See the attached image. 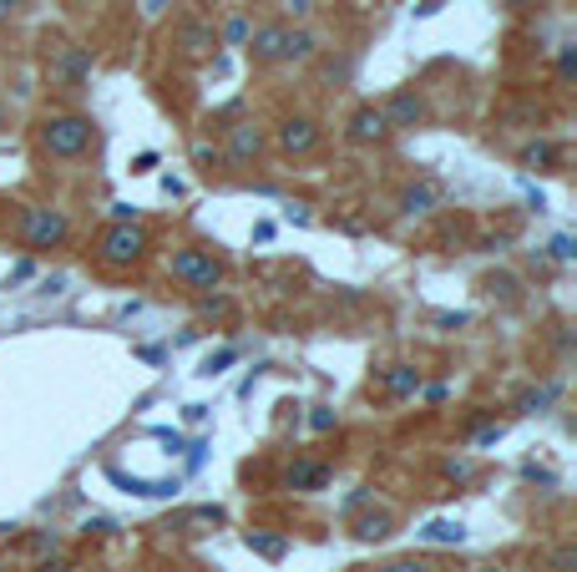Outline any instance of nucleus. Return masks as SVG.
I'll return each mask as SVG.
<instances>
[{"instance_id":"6e6552de","label":"nucleus","mask_w":577,"mask_h":572,"mask_svg":"<svg viewBox=\"0 0 577 572\" xmlns=\"http://www.w3.org/2000/svg\"><path fill=\"white\" fill-rule=\"evenodd\" d=\"M284 36H289V26H284V21L254 26V31H249V41H243V51H249V61H254V66H274V61H284Z\"/></svg>"},{"instance_id":"7ed1b4c3","label":"nucleus","mask_w":577,"mask_h":572,"mask_svg":"<svg viewBox=\"0 0 577 572\" xmlns=\"http://www.w3.org/2000/svg\"><path fill=\"white\" fill-rule=\"evenodd\" d=\"M168 274L183 284V289H198V294H213L223 284V264L208 254V249H178L168 259Z\"/></svg>"},{"instance_id":"423d86ee","label":"nucleus","mask_w":577,"mask_h":572,"mask_svg":"<svg viewBox=\"0 0 577 572\" xmlns=\"http://www.w3.org/2000/svg\"><path fill=\"white\" fill-rule=\"evenodd\" d=\"M259 157H264V127H254V122H238V127H228L223 162H233V168H254Z\"/></svg>"},{"instance_id":"f03ea898","label":"nucleus","mask_w":577,"mask_h":572,"mask_svg":"<svg viewBox=\"0 0 577 572\" xmlns=\"http://www.w3.org/2000/svg\"><path fill=\"white\" fill-rule=\"evenodd\" d=\"M147 228L142 223H127V218H117L102 238H97V264L102 269H132L142 254H147Z\"/></svg>"},{"instance_id":"2f4dec72","label":"nucleus","mask_w":577,"mask_h":572,"mask_svg":"<svg viewBox=\"0 0 577 572\" xmlns=\"http://www.w3.org/2000/svg\"><path fill=\"white\" fill-rule=\"evenodd\" d=\"M446 476H456V481H466V476H471V466H466V461H446Z\"/></svg>"},{"instance_id":"b1692460","label":"nucleus","mask_w":577,"mask_h":572,"mask_svg":"<svg viewBox=\"0 0 577 572\" xmlns=\"http://www.w3.org/2000/svg\"><path fill=\"white\" fill-rule=\"evenodd\" d=\"M309 426H314V431H335V411H324V405H319V411L309 416Z\"/></svg>"},{"instance_id":"f257e3e1","label":"nucleus","mask_w":577,"mask_h":572,"mask_svg":"<svg viewBox=\"0 0 577 572\" xmlns=\"http://www.w3.org/2000/svg\"><path fill=\"white\" fill-rule=\"evenodd\" d=\"M92 137H97V127H92V117H81V112H51V117H41V147H46V157L71 162V157H81V152L92 147Z\"/></svg>"},{"instance_id":"4be33fe9","label":"nucleus","mask_w":577,"mask_h":572,"mask_svg":"<svg viewBox=\"0 0 577 572\" xmlns=\"http://www.w3.org/2000/svg\"><path fill=\"white\" fill-rule=\"evenodd\" d=\"M193 162H198L203 173H213L218 162H223V152H218V147H208V142H198V147H193Z\"/></svg>"},{"instance_id":"39448f33","label":"nucleus","mask_w":577,"mask_h":572,"mask_svg":"<svg viewBox=\"0 0 577 572\" xmlns=\"http://www.w3.org/2000/svg\"><path fill=\"white\" fill-rule=\"evenodd\" d=\"M46 71H51V81L56 87H66V92H76L81 81L92 76V56L81 51V46H71V41H61L51 56H46Z\"/></svg>"},{"instance_id":"1a4fd4ad","label":"nucleus","mask_w":577,"mask_h":572,"mask_svg":"<svg viewBox=\"0 0 577 572\" xmlns=\"http://www.w3.org/2000/svg\"><path fill=\"white\" fill-rule=\"evenodd\" d=\"M385 122H390V132H416V127H426V97H416V92H395L385 107Z\"/></svg>"},{"instance_id":"393cba45","label":"nucleus","mask_w":577,"mask_h":572,"mask_svg":"<svg viewBox=\"0 0 577 572\" xmlns=\"http://www.w3.org/2000/svg\"><path fill=\"white\" fill-rule=\"evenodd\" d=\"M572 61H577V56H572V41H567L562 56H557V76H562V81H572Z\"/></svg>"},{"instance_id":"bb28decb","label":"nucleus","mask_w":577,"mask_h":572,"mask_svg":"<svg viewBox=\"0 0 577 572\" xmlns=\"http://www.w3.org/2000/svg\"><path fill=\"white\" fill-rule=\"evenodd\" d=\"M380 572H436V567H426V562H390V567H380Z\"/></svg>"},{"instance_id":"7c9ffc66","label":"nucleus","mask_w":577,"mask_h":572,"mask_svg":"<svg viewBox=\"0 0 577 572\" xmlns=\"http://www.w3.org/2000/svg\"><path fill=\"white\" fill-rule=\"evenodd\" d=\"M21 6H26V0H0V26H6V21H11Z\"/></svg>"},{"instance_id":"412c9836","label":"nucleus","mask_w":577,"mask_h":572,"mask_svg":"<svg viewBox=\"0 0 577 572\" xmlns=\"http://www.w3.org/2000/svg\"><path fill=\"white\" fill-rule=\"evenodd\" d=\"M249 547H254V552H264V557H284V547H289V542H284V537H264V532H249Z\"/></svg>"},{"instance_id":"aec40b11","label":"nucleus","mask_w":577,"mask_h":572,"mask_svg":"<svg viewBox=\"0 0 577 572\" xmlns=\"http://www.w3.org/2000/svg\"><path fill=\"white\" fill-rule=\"evenodd\" d=\"M249 31H254L249 16H228L223 31H218V41H223V46H243V41H249Z\"/></svg>"},{"instance_id":"4468645a","label":"nucleus","mask_w":577,"mask_h":572,"mask_svg":"<svg viewBox=\"0 0 577 572\" xmlns=\"http://www.w3.org/2000/svg\"><path fill=\"white\" fill-rule=\"evenodd\" d=\"M178 41H183V51L198 61V56H213V46H218V31H213V26H203V21H188Z\"/></svg>"},{"instance_id":"a878e982","label":"nucleus","mask_w":577,"mask_h":572,"mask_svg":"<svg viewBox=\"0 0 577 572\" xmlns=\"http://www.w3.org/2000/svg\"><path fill=\"white\" fill-rule=\"evenodd\" d=\"M284 11H289L294 21H304V16L314 11V0H284Z\"/></svg>"},{"instance_id":"a211bd4d","label":"nucleus","mask_w":577,"mask_h":572,"mask_svg":"<svg viewBox=\"0 0 577 572\" xmlns=\"http://www.w3.org/2000/svg\"><path fill=\"white\" fill-rule=\"evenodd\" d=\"M522 162H527V168H552V162H557V142H532V147H522Z\"/></svg>"},{"instance_id":"f3484780","label":"nucleus","mask_w":577,"mask_h":572,"mask_svg":"<svg viewBox=\"0 0 577 572\" xmlns=\"http://www.w3.org/2000/svg\"><path fill=\"white\" fill-rule=\"evenodd\" d=\"M552 400H557V385H537V390H527V395L517 400V411H522V416H542Z\"/></svg>"},{"instance_id":"473e14b6","label":"nucleus","mask_w":577,"mask_h":572,"mask_svg":"<svg viewBox=\"0 0 577 572\" xmlns=\"http://www.w3.org/2000/svg\"><path fill=\"white\" fill-rule=\"evenodd\" d=\"M532 6V0H507V11H527Z\"/></svg>"},{"instance_id":"2eb2a0df","label":"nucleus","mask_w":577,"mask_h":572,"mask_svg":"<svg viewBox=\"0 0 577 572\" xmlns=\"http://www.w3.org/2000/svg\"><path fill=\"white\" fill-rule=\"evenodd\" d=\"M385 390H390L395 400H410V395L421 390V370H416V365H395V370L385 375Z\"/></svg>"},{"instance_id":"c756f323","label":"nucleus","mask_w":577,"mask_h":572,"mask_svg":"<svg viewBox=\"0 0 577 572\" xmlns=\"http://www.w3.org/2000/svg\"><path fill=\"white\" fill-rule=\"evenodd\" d=\"M365 502H370V492H365V486H360V492H350V497H345V512H360Z\"/></svg>"},{"instance_id":"c85d7f7f","label":"nucleus","mask_w":577,"mask_h":572,"mask_svg":"<svg viewBox=\"0 0 577 572\" xmlns=\"http://www.w3.org/2000/svg\"><path fill=\"white\" fill-rule=\"evenodd\" d=\"M552 254H557V259H572V238H567V233L552 238Z\"/></svg>"},{"instance_id":"f704fd0d","label":"nucleus","mask_w":577,"mask_h":572,"mask_svg":"<svg viewBox=\"0 0 577 572\" xmlns=\"http://www.w3.org/2000/svg\"><path fill=\"white\" fill-rule=\"evenodd\" d=\"M471 572H502V567H471Z\"/></svg>"},{"instance_id":"9d476101","label":"nucleus","mask_w":577,"mask_h":572,"mask_svg":"<svg viewBox=\"0 0 577 572\" xmlns=\"http://www.w3.org/2000/svg\"><path fill=\"white\" fill-rule=\"evenodd\" d=\"M329 476H335V471H329V461L299 456V461L284 471V486H289V492H324V486H329Z\"/></svg>"},{"instance_id":"dca6fc26","label":"nucleus","mask_w":577,"mask_h":572,"mask_svg":"<svg viewBox=\"0 0 577 572\" xmlns=\"http://www.w3.org/2000/svg\"><path fill=\"white\" fill-rule=\"evenodd\" d=\"M390 532H395V512H370V517L355 522V537H360V542H385Z\"/></svg>"},{"instance_id":"0eeeda50","label":"nucleus","mask_w":577,"mask_h":572,"mask_svg":"<svg viewBox=\"0 0 577 572\" xmlns=\"http://www.w3.org/2000/svg\"><path fill=\"white\" fill-rule=\"evenodd\" d=\"M274 142H279L284 157H309L319 147V122L314 117H284L279 132H274Z\"/></svg>"},{"instance_id":"f8f14e48","label":"nucleus","mask_w":577,"mask_h":572,"mask_svg":"<svg viewBox=\"0 0 577 572\" xmlns=\"http://www.w3.org/2000/svg\"><path fill=\"white\" fill-rule=\"evenodd\" d=\"M385 137H390V122H385V112H380L375 102L355 107V117H350V142H360V147H375V142H385Z\"/></svg>"},{"instance_id":"5701e85b","label":"nucleus","mask_w":577,"mask_h":572,"mask_svg":"<svg viewBox=\"0 0 577 572\" xmlns=\"http://www.w3.org/2000/svg\"><path fill=\"white\" fill-rule=\"evenodd\" d=\"M547 567H552V572H572V567H577V552H572V547H557V552L547 557Z\"/></svg>"},{"instance_id":"6ab92c4d","label":"nucleus","mask_w":577,"mask_h":572,"mask_svg":"<svg viewBox=\"0 0 577 572\" xmlns=\"http://www.w3.org/2000/svg\"><path fill=\"white\" fill-rule=\"evenodd\" d=\"M421 537H426V542H441V547H456V542L466 537V527H461V522H431Z\"/></svg>"},{"instance_id":"9b49d317","label":"nucleus","mask_w":577,"mask_h":572,"mask_svg":"<svg viewBox=\"0 0 577 572\" xmlns=\"http://www.w3.org/2000/svg\"><path fill=\"white\" fill-rule=\"evenodd\" d=\"M441 208V183L436 178H421V183H405L400 188V213L405 218H426Z\"/></svg>"},{"instance_id":"ddd939ff","label":"nucleus","mask_w":577,"mask_h":572,"mask_svg":"<svg viewBox=\"0 0 577 572\" xmlns=\"http://www.w3.org/2000/svg\"><path fill=\"white\" fill-rule=\"evenodd\" d=\"M314 56H319V36H314L309 26H294V31L284 36V61L304 66V61H314Z\"/></svg>"},{"instance_id":"cd10ccee","label":"nucleus","mask_w":577,"mask_h":572,"mask_svg":"<svg viewBox=\"0 0 577 572\" xmlns=\"http://www.w3.org/2000/svg\"><path fill=\"white\" fill-rule=\"evenodd\" d=\"M223 365H233V350H223V355H213V360H208V365H203V375H218V370H223Z\"/></svg>"},{"instance_id":"72a5a7b5","label":"nucleus","mask_w":577,"mask_h":572,"mask_svg":"<svg viewBox=\"0 0 577 572\" xmlns=\"http://www.w3.org/2000/svg\"><path fill=\"white\" fill-rule=\"evenodd\" d=\"M11 127V117H6V107H0V132H6Z\"/></svg>"},{"instance_id":"20e7f679","label":"nucleus","mask_w":577,"mask_h":572,"mask_svg":"<svg viewBox=\"0 0 577 572\" xmlns=\"http://www.w3.org/2000/svg\"><path fill=\"white\" fill-rule=\"evenodd\" d=\"M66 233H71V223H66L61 208H26L21 213V243L26 249H61Z\"/></svg>"}]
</instances>
